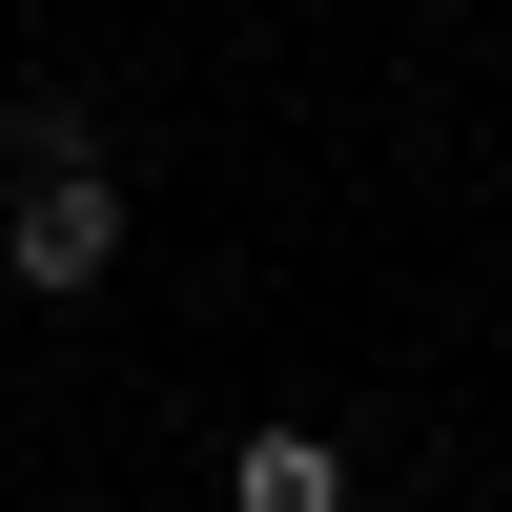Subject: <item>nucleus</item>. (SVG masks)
<instances>
[{
    "instance_id": "obj_2",
    "label": "nucleus",
    "mask_w": 512,
    "mask_h": 512,
    "mask_svg": "<svg viewBox=\"0 0 512 512\" xmlns=\"http://www.w3.org/2000/svg\"><path fill=\"white\" fill-rule=\"evenodd\" d=\"M246 512H349V472H328L308 431H267V451H246Z\"/></svg>"
},
{
    "instance_id": "obj_3",
    "label": "nucleus",
    "mask_w": 512,
    "mask_h": 512,
    "mask_svg": "<svg viewBox=\"0 0 512 512\" xmlns=\"http://www.w3.org/2000/svg\"><path fill=\"white\" fill-rule=\"evenodd\" d=\"M0 164H103V123H82L62 82H41V103H0Z\"/></svg>"
},
{
    "instance_id": "obj_1",
    "label": "nucleus",
    "mask_w": 512,
    "mask_h": 512,
    "mask_svg": "<svg viewBox=\"0 0 512 512\" xmlns=\"http://www.w3.org/2000/svg\"><path fill=\"white\" fill-rule=\"evenodd\" d=\"M103 267H123V185H103V164H21V205H0V287L62 308V287H103Z\"/></svg>"
}]
</instances>
